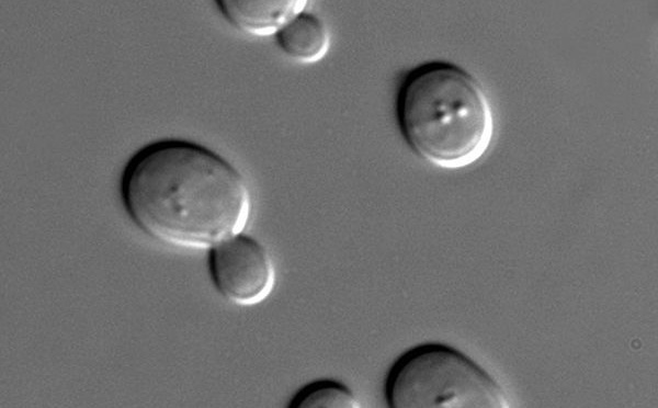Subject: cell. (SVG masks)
I'll return each mask as SVG.
<instances>
[{
    "instance_id": "obj_1",
    "label": "cell",
    "mask_w": 658,
    "mask_h": 408,
    "mask_svg": "<svg viewBox=\"0 0 658 408\" xmlns=\"http://www.w3.org/2000/svg\"><path fill=\"white\" fill-rule=\"evenodd\" d=\"M120 193L144 234L184 249L208 250L243 233L252 212L242 173L211 148L180 138L138 149L123 170Z\"/></svg>"
},
{
    "instance_id": "obj_2",
    "label": "cell",
    "mask_w": 658,
    "mask_h": 408,
    "mask_svg": "<svg viewBox=\"0 0 658 408\" xmlns=\"http://www.w3.org/2000/svg\"><path fill=\"white\" fill-rule=\"evenodd\" d=\"M396 118L407 146L444 169L465 168L480 159L495 131L481 84L444 60L423 63L406 73L397 92Z\"/></svg>"
},
{
    "instance_id": "obj_3",
    "label": "cell",
    "mask_w": 658,
    "mask_h": 408,
    "mask_svg": "<svg viewBox=\"0 0 658 408\" xmlns=\"http://www.w3.org/2000/svg\"><path fill=\"white\" fill-rule=\"evenodd\" d=\"M390 408L509 407L498 382L464 352L441 342L405 351L390 366L384 386Z\"/></svg>"
},
{
    "instance_id": "obj_4",
    "label": "cell",
    "mask_w": 658,
    "mask_h": 408,
    "mask_svg": "<svg viewBox=\"0 0 658 408\" xmlns=\"http://www.w3.org/2000/svg\"><path fill=\"white\" fill-rule=\"evenodd\" d=\"M208 272L216 291L238 306L264 302L276 284L270 251L256 238L240 233L208 249Z\"/></svg>"
},
{
    "instance_id": "obj_5",
    "label": "cell",
    "mask_w": 658,
    "mask_h": 408,
    "mask_svg": "<svg viewBox=\"0 0 658 408\" xmlns=\"http://www.w3.org/2000/svg\"><path fill=\"white\" fill-rule=\"evenodd\" d=\"M216 5L226 21L238 31L265 37L275 36L294 16L306 11L308 1L217 0Z\"/></svg>"
},
{
    "instance_id": "obj_6",
    "label": "cell",
    "mask_w": 658,
    "mask_h": 408,
    "mask_svg": "<svg viewBox=\"0 0 658 408\" xmlns=\"http://www.w3.org/2000/svg\"><path fill=\"white\" fill-rule=\"evenodd\" d=\"M280 49L302 64L321 60L330 48V32L316 14L303 11L274 36Z\"/></svg>"
},
{
    "instance_id": "obj_7",
    "label": "cell",
    "mask_w": 658,
    "mask_h": 408,
    "mask_svg": "<svg viewBox=\"0 0 658 408\" xmlns=\"http://www.w3.org/2000/svg\"><path fill=\"white\" fill-rule=\"evenodd\" d=\"M292 408H360L355 393L334 379H317L299 388L290 401Z\"/></svg>"
}]
</instances>
